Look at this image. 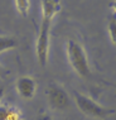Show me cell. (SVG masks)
I'll return each instance as SVG.
<instances>
[{"label":"cell","mask_w":116,"mask_h":120,"mask_svg":"<svg viewBox=\"0 0 116 120\" xmlns=\"http://www.w3.org/2000/svg\"><path fill=\"white\" fill-rule=\"evenodd\" d=\"M37 120H52V118L49 116V114H47V112H43V114H40L39 116H38Z\"/></svg>","instance_id":"11"},{"label":"cell","mask_w":116,"mask_h":120,"mask_svg":"<svg viewBox=\"0 0 116 120\" xmlns=\"http://www.w3.org/2000/svg\"><path fill=\"white\" fill-rule=\"evenodd\" d=\"M18 42L13 37H0V53L17 47Z\"/></svg>","instance_id":"8"},{"label":"cell","mask_w":116,"mask_h":120,"mask_svg":"<svg viewBox=\"0 0 116 120\" xmlns=\"http://www.w3.org/2000/svg\"><path fill=\"white\" fill-rule=\"evenodd\" d=\"M111 5H112V8L115 9V13H116V1H114V3H112V4H111ZM115 15H116V14H115Z\"/></svg>","instance_id":"13"},{"label":"cell","mask_w":116,"mask_h":120,"mask_svg":"<svg viewBox=\"0 0 116 120\" xmlns=\"http://www.w3.org/2000/svg\"><path fill=\"white\" fill-rule=\"evenodd\" d=\"M42 4V17L43 19H52L62 9L59 0H40Z\"/></svg>","instance_id":"6"},{"label":"cell","mask_w":116,"mask_h":120,"mask_svg":"<svg viewBox=\"0 0 116 120\" xmlns=\"http://www.w3.org/2000/svg\"><path fill=\"white\" fill-rule=\"evenodd\" d=\"M75 100H76L78 109L81 110L83 114L92 116V118L102 119V118H106L107 115L112 114V110L105 109L104 106L98 105L97 102H95L90 97H87L86 95H82L80 92H75Z\"/></svg>","instance_id":"2"},{"label":"cell","mask_w":116,"mask_h":120,"mask_svg":"<svg viewBox=\"0 0 116 120\" xmlns=\"http://www.w3.org/2000/svg\"><path fill=\"white\" fill-rule=\"evenodd\" d=\"M3 95H4V86H3V85H0V100H1Z\"/></svg>","instance_id":"12"},{"label":"cell","mask_w":116,"mask_h":120,"mask_svg":"<svg viewBox=\"0 0 116 120\" xmlns=\"http://www.w3.org/2000/svg\"><path fill=\"white\" fill-rule=\"evenodd\" d=\"M67 56L72 68L76 71L81 77H88L90 75V64L85 53V49L80 43L73 39H68L67 42Z\"/></svg>","instance_id":"1"},{"label":"cell","mask_w":116,"mask_h":120,"mask_svg":"<svg viewBox=\"0 0 116 120\" xmlns=\"http://www.w3.org/2000/svg\"><path fill=\"white\" fill-rule=\"evenodd\" d=\"M15 6L17 10L20 13L22 17H27L29 14V9H30V0H15Z\"/></svg>","instance_id":"9"},{"label":"cell","mask_w":116,"mask_h":120,"mask_svg":"<svg viewBox=\"0 0 116 120\" xmlns=\"http://www.w3.org/2000/svg\"><path fill=\"white\" fill-rule=\"evenodd\" d=\"M51 19H42V24L37 39V58L42 67L47 64L48 51H49V33H51Z\"/></svg>","instance_id":"3"},{"label":"cell","mask_w":116,"mask_h":120,"mask_svg":"<svg viewBox=\"0 0 116 120\" xmlns=\"http://www.w3.org/2000/svg\"><path fill=\"white\" fill-rule=\"evenodd\" d=\"M17 90L18 94L23 99H32L35 94V90H37V83L29 76L19 77L17 81Z\"/></svg>","instance_id":"5"},{"label":"cell","mask_w":116,"mask_h":120,"mask_svg":"<svg viewBox=\"0 0 116 120\" xmlns=\"http://www.w3.org/2000/svg\"><path fill=\"white\" fill-rule=\"evenodd\" d=\"M109 34L112 43L116 46V15H112L109 20Z\"/></svg>","instance_id":"10"},{"label":"cell","mask_w":116,"mask_h":120,"mask_svg":"<svg viewBox=\"0 0 116 120\" xmlns=\"http://www.w3.org/2000/svg\"><path fill=\"white\" fill-rule=\"evenodd\" d=\"M0 75H1V67H0Z\"/></svg>","instance_id":"14"},{"label":"cell","mask_w":116,"mask_h":120,"mask_svg":"<svg viewBox=\"0 0 116 120\" xmlns=\"http://www.w3.org/2000/svg\"><path fill=\"white\" fill-rule=\"evenodd\" d=\"M48 99H49L51 105L54 109L63 110L69 105V97L67 92L63 89L58 87L56 85H51L49 90H48Z\"/></svg>","instance_id":"4"},{"label":"cell","mask_w":116,"mask_h":120,"mask_svg":"<svg viewBox=\"0 0 116 120\" xmlns=\"http://www.w3.org/2000/svg\"><path fill=\"white\" fill-rule=\"evenodd\" d=\"M22 112L19 109L10 105H0V120H22Z\"/></svg>","instance_id":"7"}]
</instances>
